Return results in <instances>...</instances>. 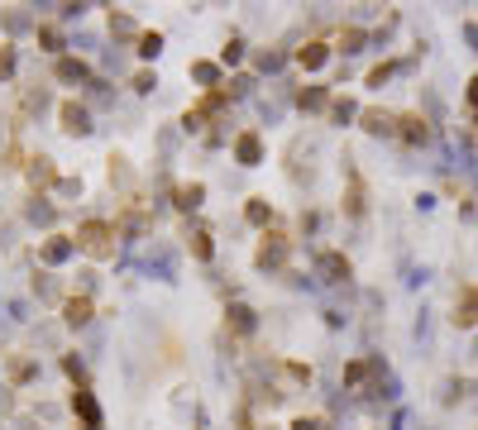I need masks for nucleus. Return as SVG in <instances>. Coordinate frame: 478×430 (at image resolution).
Instances as JSON below:
<instances>
[{"instance_id": "nucleus-1", "label": "nucleus", "mask_w": 478, "mask_h": 430, "mask_svg": "<svg viewBox=\"0 0 478 430\" xmlns=\"http://www.w3.org/2000/svg\"><path fill=\"white\" fill-rule=\"evenodd\" d=\"M115 239H120V230L111 220H81L77 225V249L86 258H96V263L115 258Z\"/></svg>"}, {"instance_id": "nucleus-2", "label": "nucleus", "mask_w": 478, "mask_h": 430, "mask_svg": "<svg viewBox=\"0 0 478 430\" xmlns=\"http://www.w3.org/2000/svg\"><path fill=\"white\" fill-rule=\"evenodd\" d=\"M287 249H292V239H287L283 230H263L254 263H258V268H283V263H287Z\"/></svg>"}, {"instance_id": "nucleus-3", "label": "nucleus", "mask_w": 478, "mask_h": 430, "mask_svg": "<svg viewBox=\"0 0 478 430\" xmlns=\"http://www.w3.org/2000/svg\"><path fill=\"white\" fill-rule=\"evenodd\" d=\"M58 120H63L67 134H91V111L77 106V101H63V106H58Z\"/></svg>"}, {"instance_id": "nucleus-4", "label": "nucleus", "mask_w": 478, "mask_h": 430, "mask_svg": "<svg viewBox=\"0 0 478 430\" xmlns=\"http://www.w3.org/2000/svg\"><path fill=\"white\" fill-rule=\"evenodd\" d=\"M235 158L244 163V168H258V163H263V139H258L254 129H244L235 139Z\"/></svg>"}, {"instance_id": "nucleus-5", "label": "nucleus", "mask_w": 478, "mask_h": 430, "mask_svg": "<svg viewBox=\"0 0 478 430\" xmlns=\"http://www.w3.org/2000/svg\"><path fill=\"white\" fill-rule=\"evenodd\" d=\"M24 173H29V187L39 191V187H58V182H63V177H58V168H53V158H44V153H39V158H29V168H24Z\"/></svg>"}, {"instance_id": "nucleus-6", "label": "nucleus", "mask_w": 478, "mask_h": 430, "mask_svg": "<svg viewBox=\"0 0 478 430\" xmlns=\"http://www.w3.org/2000/svg\"><path fill=\"white\" fill-rule=\"evenodd\" d=\"M72 411L81 416V426H86V430H101V406H96V397L86 392V387L72 392Z\"/></svg>"}, {"instance_id": "nucleus-7", "label": "nucleus", "mask_w": 478, "mask_h": 430, "mask_svg": "<svg viewBox=\"0 0 478 430\" xmlns=\"http://www.w3.org/2000/svg\"><path fill=\"white\" fill-rule=\"evenodd\" d=\"M72 249H77V239L53 235V239H44V244H39V258H44V263H67V258H72Z\"/></svg>"}, {"instance_id": "nucleus-8", "label": "nucleus", "mask_w": 478, "mask_h": 430, "mask_svg": "<svg viewBox=\"0 0 478 430\" xmlns=\"http://www.w3.org/2000/svg\"><path fill=\"white\" fill-rule=\"evenodd\" d=\"M316 272L325 277V282H345V277H350V258L330 249V254H320V258H316Z\"/></svg>"}, {"instance_id": "nucleus-9", "label": "nucleus", "mask_w": 478, "mask_h": 430, "mask_svg": "<svg viewBox=\"0 0 478 430\" xmlns=\"http://www.w3.org/2000/svg\"><path fill=\"white\" fill-rule=\"evenodd\" d=\"M53 77L63 81V86H77V81H91V67L81 63V58H58V67H53Z\"/></svg>"}, {"instance_id": "nucleus-10", "label": "nucleus", "mask_w": 478, "mask_h": 430, "mask_svg": "<svg viewBox=\"0 0 478 430\" xmlns=\"http://www.w3.org/2000/svg\"><path fill=\"white\" fill-rule=\"evenodd\" d=\"M91 316H96V306H91V297H86V292H81V297H67V302H63V320L72 325V330H77V325H86Z\"/></svg>"}, {"instance_id": "nucleus-11", "label": "nucleus", "mask_w": 478, "mask_h": 430, "mask_svg": "<svg viewBox=\"0 0 478 430\" xmlns=\"http://www.w3.org/2000/svg\"><path fill=\"white\" fill-rule=\"evenodd\" d=\"M397 134L407 143H426L430 139V125L421 120V115H397Z\"/></svg>"}, {"instance_id": "nucleus-12", "label": "nucleus", "mask_w": 478, "mask_h": 430, "mask_svg": "<svg viewBox=\"0 0 478 430\" xmlns=\"http://www.w3.org/2000/svg\"><path fill=\"white\" fill-rule=\"evenodd\" d=\"M325 58H330V48L320 43V39H311L306 48H297V67H306V72H316V67H325Z\"/></svg>"}, {"instance_id": "nucleus-13", "label": "nucleus", "mask_w": 478, "mask_h": 430, "mask_svg": "<svg viewBox=\"0 0 478 430\" xmlns=\"http://www.w3.org/2000/svg\"><path fill=\"white\" fill-rule=\"evenodd\" d=\"M359 120H364L368 134H397V115H387V111H364Z\"/></svg>"}, {"instance_id": "nucleus-14", "label": "nucleus", "mask_w": 478, "mask_h": 430, "mask_svg": "<svg viewBox=\"0 0 478 430\" xmlns=\"http://www.w3.org/2000/svg\"><path fill=\"white\" fill-rule=\"evenodd\" d=\"M373 373H378V359H354V364L345 368V387H364Z\"/></svg>"}, {"instance_id": "nucleus-15", "label": "nucleus", "mask_w": 478, "mask_h": 430, "mask_svg": "<svg viewBox=\"0 0 478 430\" xmlns=\"http://www.w3.org/2000/svg\"><path fill=\"white\" fill-rule=\"evenodd\" d=\"M330 106V91L325 86H302L297 91V111H325Z\"/></svg>"}, {"instance_id": "nucleus-16", "label": "nucleus", "mask_w": 478, "mask_h": 430, "mask_svg": "<svg viewBox=\"0 0 478 430\" xmlns=\"http://www.w3.org/2000/svg\"><path fill=\"white\" fill-rule=\"evenodd\" d=\"M201 196H206V187H201V182H182V187L173 191L177 210H196V206H201Z\"/></svg>"}, {"instance_id": "nucleus-17", "label": "nucleus", "mask_w": 478, "mask_h": 430, "mask_svg": "<svg viewBox=\"0 0 478 430\" xmlns=\"http://www.w3.org/2000/svg\"><path fill=\"white\" fill-rule=\"evenodd\" d=\"M454 325H478V287H469L464 302L454 306Z\"/></svg>"}, {"instance_id": "nucleus-18", "label": "nucleus", "mask_w": 478, "mask_h": 430, "mask_svg": "<svg viewBox=\"0 0 478 430\" xmlns=\"http://www.w3.org/2000/svg\"><path fill=\"white\" fill-rule=\"evenodd\" d=\"M225 316H230V330H235V334H249V330H254V306L235 302L230 311H225Z\"/></svg>"}, {"instance_id": "nucleus-19", "label": "nucleus", "mask_w": 478, "mask_h": 430, "mask_svg": "<svg viewBox=\"0 0 478 430\" xmlns=\"http://www.w3.org/2000/svg\"><path fill=\"white\" fill-rule=\"evenodd\" d=\"M345 210H350L354 220L364 215V182H359V173H350V191H345Z\"/></svg>"}, {"instance_id": "nucleus-20", "label": "nucleus", "mask_w": 478, "mask_h": 430, "mask_svg": "<svg viewBox=\"0 0 478 430\" xmlns=\"http://www.w3.org/2000/svg\"><path fill=\"white\" fill-rule=\"evenodd\" d=\"M187 249H191L196 258H201V263H206V258L215 254V244H210V235H206V230H191V235H187Z\"/></svg>"}, {"instance_id": "nucleus-21", "label": "nucleus", "mask_w": 478, "mask_h": 430, "mask_svg": "<svg viewBox=\"0 0 478 430\" xmlns=\"http://www.w3.org/2000/svg\"><path fill=\"white\" fill-rule=\"evenodd\" d=\"M191 77L215 91V86H220V63H191Z\"/></svg>"}, {"instance_id": "nucleus-22", "label": "nucleus", "mask_w": 478, "mask_h": 430, "mask_svg": "<svg viewBox=\"0 0 478 430\" xmlns=\"http://www.w3.org/2000/svg\"><path fill=\"white\" fill-rule=\"evenodd\" d=\"M244 215H249V225H268L273 220V206L263 201V196H254V201L244 206Z\"/></svg>"}, {"instance_id": "nucleus-23", "label": "nucleus", "mask_w": 478, "mask_h": 430, "mask_svg": "<svg viewBox=\"0 0 478 430\" xmlns=\"http://www.w3.org/2000/svg\"><path fill=\"white\" fill-rule=\"evenodd\" d=\"M39 43H44L48 53H63V29H58V24H39Z\"/></svg>"}, {"instance_id": "nucleus-24", "label": "nucleus", "mask_w": 478, "mask_h": 430, "mask_svg": "<svg viewBox=\"0 0 478 430\" xmlns=\"http://www.w3.org/2000/svg\"><path fill=\"white\" fill-rule=\"evenodd\" d=\"M283 378L292 382V387H306V382H311V368L306 364H283Z\"/></svg>"}, {"instance_id": "nucleus-25", "label": "nucleus", "mask_w": 478, "mask_h": 430, "mask_svg": "<svg viewBox=\"0 0 478 430\" xmlns=\"http://www.w3.org/2000/svg\"><path fill=\"white\" fill-rule=\"evenodd\" d=\"M5 373H10V382H29L34 364H29V359H10V364H5Z\"/></svg>"}, {"instance_id": "nucleus-26", "label": "nucleus", "mask_w": 478, "mask_h": 430, "mask_svg": "<svg viewBox=\"0 0 478 430\" xmlns=\"http://www.w3.org/2000/svg\"><path fill=\"white\" fill-rule=\"evenodd\" d=\"M111 34H120V39H134V43H139V34H134V19H129V15H111Z\"/></svg>"}, {"instance_id": "nucleus-27", "label": "nucleus", "mask_w": 478, "mask_h": 430, "mask_svg": "<svg viewBox=\"0 0 478 430\" xmlns=\"http://www.w3.org/2000/svg\"><path fill=\"white\" fill-rule=\"evenodd\" d=\"M139 53L143 58H158L163 53V34H139Z\"/></svg>"}, {"instance_id": "nucleus-28", "label": "nucleus", "mask_w": 478, "mask_h": 430, "mask_svg": "<svg viewBox=\"0 0 478 430\" xmlns=\"http://www.w3.org/2000/svg\"><path fill=\"white\" fill-rule=\"evenodd\" d=\"M10 77H15V48L0 43V81H10Z\"/></svg>"}, {"instance_id": "nucleus-29", "label": "nucleus", "mask_w": 478, "mask_h": 430, "mask_svg": "<svg viewBox=\"0 0 478 430\" xmlns=\"http://www.w3.org/2000/svg\"><path fill=\"white\" fill-rule=\"evenodd\" d=\"M364 39H368L364 29H345V34H340V48H345V53H359V43H364Z\"/></svg>"}, {"instance_id": "nucleus-30", "label": "nucleus", "mask_w": 478, "mask_h": 430, "mask_svg": "<svg viewBox=\"0 0 478 430\" xmlns=\"http://www.w3.org/2000/svg\"><path fill=\"white\" fill-rule=\"evenodd\" d=\"M111 182H129V158L111 153Z\"/></svg>"}, {"instance_id": "nucleus-31", "label": "nucleus", "mask_w": 478, "mask_h": 430, "mask_svg": "<svg viewBox=\"0 0 478 430\" xmlns=\"http://www.w3.org/2000/svg\"><path fill=\"white\" fill-rule=\"evenodd\" d=\"M392 72H397V63H378L373 72H368V86H382V81L392 77Z\"/></svg>"}, {"instance_id": "nucleus-32", "label": "nucleus", "mask_w": 478, "mask_h": 430, "mask_svg": "<svg viewBox=\"0 0 478 430\" xmlns=\"http://www.w3.org/2000/svg\"><path fill=\"white\" fill-rule=\"evenodd\" d=\"M239 58H244V43H239V39H230V43L220 48V63L230 67V63H239Z\"/></svg>"}, {"instance_id": "nucleus-33", "label": "nucleus", "mask_w": 478, "mask_h": 430, "mask_svg": "<svg viewBox=\"0 0 478 430\" xmlns=\"http://www.w3.org/2000/svg\"><path fill=\"white\" fill-rule=\"evenodd\" d=\"M330 115L340 120V125H345V120H354L359 111H354V101H335V106H330Z\"/></svg>"}, {"instance_id": "nucleus-34", "label": "nucleus", "mask_w": 478, "mask_h": 430, "mask_svg": "<svg viewBox=\"0 0 478 430\" xmlns=\"http://www.w3.org/2000/svg\"><path fill=\"white\" fill-rule=\"evenodd\" d=\"M63 368H67V378L77 382V387H86V373H81V364H77V359H72V354H67V359H63Z\"/></svg>"}, {"instance_id": "nucleus-35", "label": "nucleus", "mask_w": 478, "mask_h": 430, "mask_svg": "<svg viewBox=\"0 0 478 430\" xmlns=\"http://www.w3.org/2000/svg\"><path fill=\"white\" fill-rule=\"evenodd\" d=\"M153 86H158V77H153V72H139V77H134V91H139V96H148Z\"/></svg>"}, {"instance_id": "nucleus-36", "label": "nucleus", "mask_w": 478, "mask_h": 430, "mask_svg": "<svg viewBox=\"0 0 478 430\" xmlns=\"http://www.w3.org/2000/svg\"><path fill=\"white\" fill-rule=\"evenodd\" d=\"M258 67H263V72H278V67H283V53H258Z\"/></svg>"}, {"instance_id": "nucleus-37", "label": "nucleus", "mask_w": 478, "mask_h": 430, "mask_svg": "<svg viewBox=\"0 0 478 430\" xmlns=\"http://www.w3.org/2000/svg\"><path fill=\"white\" fill-rule=\"evenodd\" d=\"M58 191H63V196H81V182H72V177H63V182H58Z\"/></svg>"}, {"instance_id": "nucleus-38", "label": "nucleus", "mask_w": 478, "mask_h": 430, "mask_svg": "<svg viewBox=\"0 0 478 430\" xmlns=\"http://www.w3.org/2000/svg\"><path fill=\"white\" fill-rule=\"evenodd\" d=\"M292 430H320V421H311V416H297V421H292Z\"/></svg>"}, {"instance_id": "nucleus-39", "label": "nucleus", "mask_w": 478, "mask_h": 430, "mask_svg": "<svg viewBox=\"0 0 478 430\" xmlns=\"http://www.w3.org/2000/svg\"><path fill=\"white\" fill-rule=\"evenodd\" d=\"M469 106H478V77L469 81Z\"/></svg>"}]
</instances>
